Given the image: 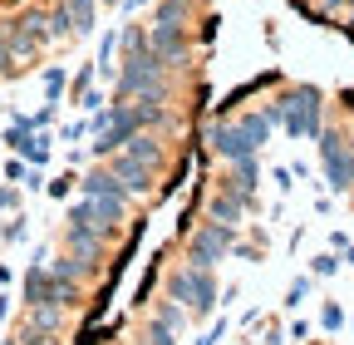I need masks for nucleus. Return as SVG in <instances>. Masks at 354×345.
Wrapping results in <instances>:
<instances>
[{
	"label": "nucleus",
	"instance_id": "nucleus-1",
	"mask_svg": "<svg viewBox=\"0 0 354 345\" xmlns=\"http://www.w3.org/2000/svg\"><path fill=\"white\" fill-rule=\"evenodd\" d=\"M325 99L315 84H295V89H286L276 104H266V118L281 123L290 139H320L325 134V118H320Z\"/></svg>",
	"mask_w": 354,
	"mask_h": 345
},
{
	"label": "nucleus",
	"instance_id": "nucleus-2",
	"mask_svg": "<svg viewBox=\"0 0 354 345\" xmlns=\"http://www.w3.org/2000/svg\"><path fill=\"white\" fill-rule=\"evenodd\" d=\"M167 296L177 301V306H187V316H212L216 301H221L212 267H192V262L177 267V272L167 276Z\"/></svg>",
	"mask_w": 354,
	"mask_h": 345
},
{
	"label": "nucleus",
	"instance_id": "nucleus-3",
	"mask_svg": "<svg viewBox=\"0 0 354 345\" xmlns=\"http://www.w3.org/2000/svg\"><path fill=\"white\" fill-rule=\"evenodd\" d=\"M162 60L153 50H138V55H123V69H118V99H167V79H162Z\"/></svg>",
	"mask_w": 354,
	"mask_h": 345
},
{
	"label": "nucleus",
	"instance_id": "nucleus-4",
	"mask_svg": "<svg viewBox=\"0 0 354 345\" xmlns=\"http://www.w3.org/2000/svg\"><path fill=\"white\" fill-rule=\"evenodd\" d=\"M320 163H325V183L330 193H349L354 188V148L339 128H325L320 134Z\"/></svg>",
	"mask_w": 354,
	"mask_h": 345
},
{
	"label": "nucleus",
	"instance_id": "nucleus-5",
	"mask_svg": "<svg viewBox=\"0 0 354 345\" xmlns=\"http://www.w3.org/2000/svg\"><path fill=\"white\" fill-rule=\"evenodd\" d=\"M232 247H236V227H227V222H202V227L187 232V262H192V267H216Z\"/></svg>",
	"mask_w": 354,
	"mask_h": 345
},
{
	"label": "nucleus",
	"instance_id": "nucleus-6",
	"mask_svg": "<svg viewBox=\"0 0 354 345\" xmlns=\"http://www.w3.org/2000/svg\"><path fill=\"white\" fill-rule=\"evenodd\" d=\"M123 212H128V197H79V202H69V222L99 227L104 237H113V227L123 222Z\"/></svg>",
	"mask_w": 354,
	"mask_h": 345
},
{
	"label": "nucleus",
	"instance_id": "nucleus-7",
	"mask_svg": "<svg viewBox=\"0 0 354 345\" xmlns=\"http://www.w3.org/2000/svg\"><path fill=\"white\" fill-rule=\"evenodd\" d=\"M6 39H10V55H15V60H20V55H35L44 39H50V15H44V10L15 15V20L6 25Z\"/></svg>",
	"mask_w": 354,
	"mask_h": 345
},
{
	"label": "nucleus",
	"instance_id": "nucleus-8",
	"mask_svg": "<svg viewBox=\"0 0 354 345\" xmlns=\"http://www.w3.org/2000/svg\"><path fill=\"white\" fill-rule=\"evenodd\" d=\"M207 143L227 158V163H241V158H256V143L241 134V123H227V118H216L212 128H207Z\"/></svg>",
	"mask_w": 354,
	"mask_h": 345
},
{
	"label": "nucleus",
	"instance_id": "nucleus-9",
	"mask_svg": "<svg viewBox=\"0 0 354 345\" xmlns=\"http://www.w3.org/2000/svg\"><path fill=\"white\" fill-rule=\"evenodd\" d=\"M148 50L162 60V69L187 60V25H153L148 30Z\"/></svg>",
	"mask_w": 354,
	"mask_h": 345
},
{
	"label": "nucleus",
	"instance_id": "nucleus-10",
	"mask_svg": "<svg viewBox=\"0 0 354 345\" xmlns=\"http://www.w3.org/2000/svg\"><path fill=\"white\" fill-rule=\"evenodd\" d=\"M104 232L99 227H84V222H69V256H79V262L88 267V272H94V262H99V256H104Z\"/></svg>",
	"mask_w": 354,
	"mask_h": 345
},
{
	"label": "nucleus",
	"instance_id": "nucleus-11",
	"mask_svg": "<svg viewBox=\"0 0 354 345\" xmlns=\"http://www.w3.org/2000/svg\"><path fill=\"white\" fill-rule=\"evenodd\" d=\"M109 168H113V178H118L128 193H148V188H153V168L138 163V158H128V153H113Z\"/></svg>",
	"mask_w": 354,
	"mask_h": 345
},
{
	"label": "nucleus",
	"instance_id": "nucleus-12",
	"mask_svg": "<svg viewBox=\"0 0 354 345\" xmlns=\"http://www.w3.org/2000/svg\"><path fill=\"white\" fill-rule=\"evenodd\" d=\"M79 193H84V197H133V193L113 178V168H94V172H84V178H79Z\"/></svg>",
	"mask_w": 354,
	"mask_h": 345
},
{
	"label": "nucleus",
	"instance_id": "nucleus-13",
	"mask_svg": "<svg viewBox=\"0 0 354 345\" xmlns=\"http://www.w3.org/2000/svg\"><path fill=\"white\" fill-rule=\"evenodd\" d=\"M227 193H236L241 202H251V197H256V158L232 163V172H227Z\"/></svg>",
	"mask_w": 354,
	"mask_h": 345
},
{
	"label": "nucleus",
	"instance_id": "nucleus-14",
	"mask_svg": "<svg viewBox=\"0 0 354 345\" xmlns=\"http://www.w3.org/2000/svg\"><path fill=\"white\" fill-rule=\"evenodd\" d=\"M207 212H212V222H227V227H236V222H241V212H246V202H241L236 193H227V188H221V193L207 202Z\"/></svg>",
	"mask_w": 354,
	"mask_h": 345
},
{
	"label": "nucleus",
	"instance_id": "nucleus-15",
	"mask_svg": "<svg viewBox=\"0 0 354 345\" xmlns=\"http://www.w3.org/2000/svg\"><path fill=\"white\" fill-rule=\"evenodd\" d=\"M123 153L128 158H138V163H148V168H158V158H162V143L148 134V128H143V134H133L128 143H123Z\"/></svg>",
	"mask_w": 354,
	"mask_h": 345
},
{
	"label": "nucleus",
	"instance_id": "nucleus-16",
	"mask_svg": "<svg viewBox=\"0 0 354 345\" xmlns=\"http://www.w3.org/2000/svg\"><path fill=\"white\" fill-rule=\"evenodd\" d=\"M30 168H39V163H50V134H39V128H35V134H25L20 139V148H15Z\"/></svg>",
	"mask_w": 354,
	"mask_h": 345
},
{
	"label": "nucleus",
	"instance_id": "nucleus-17",
	"mask_svg": "<svg viewBox=\"0 0 354 345\" xmlns=\"http://www.w3.org/2000/svg\"><path fill=\"white\" fill-rule=\"evenodd\" d=\"M59 321H64V306H30V330H39V335H55L59 330Z\"/></svg>",
	"mask_w": 354,
	"mask_h": 345
},
{
	"label": "nucleus",
	"instance_id": "nucleus-18",
	"mask_svg": "<svg viewBox=\"0 0 354 345\" xmlns=\"http://www.w3.org/2000/svg\"><path fill=\"white\" fill-rule=\"evenodd\" d=\"M236 123H241V134H246V139H251V143H256V148H261V143H266V139H271V128H276V123H271V118H266V109H261V114H241V118H236Z\"/></svg>",
	"mask_w": 354,
	"mask_h": 345
},
{
	"label": "nucleus",
	"instance_id": "nucleus-19",
	"mask_svg": "<svg viewBox=\"0 0 354 345\" xmlns=\"http://www.w3.org/2000/svg\"><path fill=\"white\" fill-rule=\"evenodd\" d=\"M192 10V0H158V10H153V25H183Z\"/></svg>",
	"mask_w": 354,
	"mask_h": 345
},
{
	"label": "nucleus",
	"instance_id": "nucleus-20",
	"mask_svg": "<svg viewBox=\"0 0 354 345\" xmlns=\"http://www.w3.org/2000/svg\"><path fill=\"white\" fill-rule=\"evenodd\" d=\"M69 15H74V35H88L94 30V0H64Z\"/></svg>",
	"mask_w": 354,
	"mask_h": 345
},
{
	"label": "nucleus",
	"instance_id": "nucleus-21",
	"mask_svg": "<svg viewBox=\"0 0 354 345\" xmlns=\"http://www.w3.org/2000/svg\"><path fill=\"white\" fill-rule=\"evenodd\" d=\"M153 321H158V326H167V330H177V326H183V321H187V306H177V301L167 296V301H162V306L153 311Z\"/></svg>",
	"mask_w": 354,
	"mask_h": 345
},
{
	"label": "nucleus",
	"instance_id": "nucleus-22",
	"mask_svg": "<svg viewBox=\"0 0 354 345\" xmlns=\"http://www.w3.org/2000/svg\"><path fill=\"white\" fill-rule=\"evenodd\" d=\"M64 84H69V74L55 64V69H44V99L50 104H59V94H64Z\"/></svg>",
	"mask_w": 354,
	"mask_h": 345
},
{
	"label": "nucleus",
	"instance_id": "nucleus-23",
	"mask_svg": "<svg viewBox=\"0 0 354 345\" xmlns=\"http://www.w3.org/2000/svg\"><path fill=\"white\" fill-rule=\"evenodd\" d=\"M50 35H74V15H69V6H55V15H50Z\"/></svg>",
	"mask_w": 354,
	"mask_h": 345
},
{
	"label": "nucleus",
	"instance_id": "nucleus-24",
	"mask_svg": "<svg viewBox=\"0 0 354 345\" xmlns=\"http://www.w3.org/2000/svg\"><path fill=\"white\" fill-rule=\"evenodd\" d=\"M310 272H315V276H335V272H339V256H335V251H320L315 262H310Z\"/></svg>",
	"mask_w": 354,
	"mask_h": 345
},
{
	"label": "nucleus",
	"instance_id": "nucleus-25",
	"mask_svg": "<svg viewBox=\"0 0 354 345\" xmlns=\"http://www.w3.org/2000/svg\"><path fill=\"white\" fill-rule=\"evenodd\" d=\"M305 296H310V276H295V281H290V291H286V306L295 311V306H300Z\"/></svg>",
	"mask_w": 354,
	"mask_h": 345
},
{
	"label": "nucleus",
	"instance_id": "nucleus-26",
	"mask_svg": "<svg viewBox=\"0 0 354 345\" xmlns=\"http://www.w3.org/2000/svg\"><path fill=\"white\" fill-rule=\"evenodd\" d=\"M113 330H118V326H109V330H99V326H88V330H79V340H74V345H104V340H109Z\"/></svg>",
	"mask_w": 354,
	"mask_h": 345
},
{
	"label": "nucleus",
	"instance_id": "nucleus-27",
	"mask_svg": "<svg viewBox=\"0 0 354 345\" xmlns=\"http://www.w3.org/2000/svg\"><path fill=\"white\" fill-rule=\"evenodd\" d=\"M143 345H177V340H172V330H167V326L148 321V340H143Z\"/></svg>",
	"mask_w": 354,
	"mask_h": 345
},
{
	"label": "nucleus",
	"instance_id": "nucleus-28",
	"mask_svg": "<svg viewBox=\"0 0 354 345\" xmlns=\"http://www.w3.org/2000/svg\"><path fill=\"white\" fill-rule=\"evenodd\" d=\"M320 326H325V330H339V326H344V311L335 306V301H330V306L320 311Z\"/></svg>",
	"mask_w": 354,
	"mask_h": 345
},
{
	"label": "nucleus",
	"instance_id": "nucleus-29",
	"mask_svg": "<svg viewBox=\"0 0 354 345\" xmlns=\"http://www.w3.org/2000/svg\"><path fill=\"white\" fill-rule=\"evenodd\" d=\"M6 178H10V183H25V178H30V163H25V158L6 163Z\"/></svg>",
	"mask_w": 354,
	"mask_h": 345
},
{
	"label": "nucleus",
	"instance_id": "nucleus-30",
	"mask_svg": "<svg viewBox=\"0 0 354 345\" xmlns=\"http://www.w3.org/2000/svg\"><path fill=\"white\" fill-rule=\"evenodd\" d=\"M74 183H79V178H69V172H64V178H55V183H50V193H55V197H69V188H74Z\"/></svg>",
	"mask_w": 354,
	"mask_h": 345
},
{
	"label": "nucleus",
	"instance_id": "nucleus-31",
	"mask_svg": "<svg viewBox=\"0 0 354 345\" xmlns=\"http://www.w3.org/2000/svg\"><path fill=\"white\" fill-rule=\"evenodd\" d=\"M221 335H227V321H216V326H212V330H207V335H202V340H197V345H216V340H221Z\"/></svg>",
	"mask_w": 354,
	"mask_h": 345
},
{
	"label": "nucleus",
	"instance_id": "nucleus-32",
	"mask_svg": "<svg viewBox=\"0 0 354 345\" xmlns=\"http://www.w3.org/2000/svg\"><path fill=\"white\" fill-rule=\"evenodd\" d=\"M25 237H30L25 222H10V227H6V242H25Z\"/></svg>",
	"mask_w": 354,
	"mask_h": 345
},
{
	"label": "nucleus",
	"instance_id": "nucleus-33",
	"mask_svg": "<svg viewBox=\"0 0 354 345\" xmlns=\"http://www.w3.org/2000/svg\"><path fill=\"white\" fill-rule=\"evenodd\" d=\"M15 202H20V197H15V188H0V212H10Z\"/></svg>",
	"mask_w": 354,
	"mask_h": 345
},
{
	"label": "nucleus",
	"instance_id": "nucleus-34",
	"mask_svg": "<svg viewBox=\"0 0 354 345\" xmlns=\"http://www.w3.org/2000/svg\"><path fill=\"white\" fill-rule=\"evenodd\" d=\"M339 256H344V262L354 267V242H344V247H339Z\"/></svg>",
	"mask_w": 354,
	"mask_h": 345
},
{
	"label": "nucleus",
	"instance_id": "nucleus-35",
	"mask_svg": "<svg viewBox=\"0 0 354 345\" xmlns=\"http://www.w3.org/2000/svg\"><path fill=\"white\" fill-rule=\"evenodd\" d=\"M339 6H349V0H325V10H339Z\"/></svg>",
	"mask_w": 354,
	"mask_h": 345
},
{
	"label": "nucleus",
	"instance_id": "nucleus-36",
	"mask_svg": "<svg viewBox=\"0 0 354 345\" xmlns=\"http://www.w3.org/2000/svg\"><path fill=\"white\" fill-rule=\"evenodd\" d=\"M138 6H148V0H128V10H138Z\"/></svg>",
	"mask_w": 354,
	"mask_h": 345
},
{
	"label": "nucleus",
	"instance_id": "nucleus-37",
	"mask_svg": "<svg viewBox=\"0 0 354 345\" xmlns=\"http://www.w3.org/2000/svg\"><path fill=\"white\" fill-rule=\"evenodd\" d=\"M6 345H20V340H6Z\"/></svg>",
	"mask_w": 354,
	"mask_h": 345
},
{
	"label": "nucleus",
	"instance_id": "nucleus-38",
	"mask_svg": "<svg viewBox=\"0 0 354 345\" xmlns=\"http://www.w3.org/2000/svg\"><path fill=\"white\" fill-rule=\"evenodd\" d=\"M349 6H354V0H349Z\"/></svg>",
	"mask_w": 354,
	"mask_h": 345
},
{
	"label": "nucleus",
	"instance_id": "nucleus-39",
	"mask_svg": "<svg viewBox=\"0 0 354 345\" xmlns=\"http://www.w3.org/2000/svg\"><path fill=\"white\" fill-rule=\"evenodd\" d=\"M109 6H113V0H109Z\"/></svg>",
	"mask_w": 354,
	"mask_h": 345
}]
</instances>
